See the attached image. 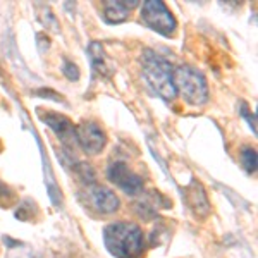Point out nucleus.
<instances>
[{
  "instance_id": "nucleus-1",
  "label": "nucleus",
  "mask_w": 258,
  "mask_h": 258,
  "mask_svg": "<svg viewBox=\"0 0 258 258\" xmlns=\"http://www.w3.org/2000/svg\"><path fill=\"white\" fill-rule=\"evenodd\" d=\"M107 249L117 258H140L145 249L141 229L133 222H114L103 231Z\"/></svg>"
},
{
  "instance_id": "nucleus-2",
  "label": "nucleus",
  "mask_w": 258,
  "mask_h": 258,
  "mask_svg": "<svg viewBox=\"0 0 258 258\" xmlns=\"http://www.w3.org/2000/svg\"><path fill=\"white\" fill-rule=\"evenodd\" d=\"M141 64H143L145 78H147L148 85L155 90V93H159L164 100L176 98L177 93L172 81L174 71L169 60H165L164 57L155 53L153 50H145Z\"/></svg>"
},
{
  "instance_id": "nucleus-3",
  "label": "nucleus",
  "mask_w": 258,
  "mask_h": 258,
  "mask_svg": "<svg viewBox=\"0 0 258 258\" xmlns=\"http://www.w3.org/2000/svg\"><path fill=\"white\" fill-rule=\"evenodd\" d=\"M176 93L191 105H203L209 102V85L200 71L191 66H181L172 73Z\"/></svg>"
},
{
  "instance_id": "nucleus-4",
  "label": "nucleus",
  "mask_w": 258,
  "mask_h": 258,
  "mask_svg": "<svg viewBox=\"0 0 258 258\" xmlns=\"http://www.w3.org/2000/svg\"><path fill=\"white\" fill-rule=\"evenodd\" d=\"M141 19L145 21L147 26L160 33V35H172L174 30L177 28L172 12L165 7L164 2H159V0H148V2L143 4Z\"/></svg>"
},
{
  "instance_id": "nucleus-5",
  "label": "nucleus",
  "mask_w": 258,
  "mask_h": 258,
  "mask_svg": "<svg viewBox=\"0 0 258 258\" xmlns=\"http://www.w3.org/2000/svg\"><path fill=\"white\" fill-rule=\"evenodd\" d=\"M107 177L115 186H119L124 193L131 195V197L140 195L141 189H143V179H141V176L133 172L124 162H114V164H110L109 169H107Z\"/></svg>"
},
{
  "instance_id": "nucleus-6",
  "label": "nucleus",
  "mask_w": 258,
  "mask_h": 258,
  "mask_svg": "<svg viewBox=\"0 0 258 258\" xmlns=\"http://www.w3.org/2000/svg\"><path fill=\"white\" fill-rule=\"evenodd\" d=\"M76 143L88 155H97L107 145V136L98 124L83 122L76 127Z\"/></svg>"
},
{
  "instance_id": "nucleus-7",
  "label": "nucleus",
  "mask_w": 258,
  "mask_h": 258,
  "mask_svg": "<svg viewBox=\"0 0 258 258\" xmlns=\"http://www.w3.org/2000/svg\"><path fill=\"white\" fill-rule=\"evenodd\" d=\"M86 200H88V205L93 210H97L98 214H114L119 210L120 200L117 195L112 189L105 188V186L91 184L88 191H86Z\"/></svg>"
},
{
  "instance_id": "nucleus-8",
  "label": "nucleus",
  "mask_w": 258,
  "mask_h": 258,
  "mask_svg": "<svg viewBox=\"0 0 258 258\" xmlns=\"http://www.w3.org/2000/svg\"><path fill=\"white\" fill-rule=\"evenodd\" d=\"M40 119L41 122H45L47 126L55 133L57 138H60V141L68 147H73L76 143V127L73 126V122L62 114L52 110H45V114L40 110Z\"/></svg>"
},
{
  "instance_id": "nucleus-9",
  "label": "nucleus",
  "mask_w": 258,
  "mask_h": 258,
  "mask_svg": "<svg viewBox=\"0 0 258 258\" xmlns=\"http://www.w3.org/2000/svg\"><path fill=\"white\" fill-rule=\"evenodd\" d=\"M182 193H184V200H186L188 209L193 212L197 217L205 219L207 215L210 214L212 207H210L209 197H207V191L202 186V182L191 181L189 184L182 189Z\"/></svg>"
},
{
  "instance_id": "nucleus-10",
  "label": "nucleus",
  "mask_w": 258,
  "mask_h": 258,
  "mask_svg": "<svg viewBox=\"0 0 258 258\" xmlns=\"http://www.w3.org/2000/svg\"><path fill=\"white\" fill-rule=\"evenodd\" d=\"M138 7V0H131V2H124V0H109L103 6V16H105L107 23L117 24L127 19V14L131 9Z\"/></svg>"
},
{
  "instance_id": "nucleus-11",
  "label": "nucleus",
  "mask_w": 258,
  "mask_h": 258,
  "mask_svg": "<svg viewBox=\"0 0 258 258\" xmlns=\"http://www.w3.org/2000/svg\"><path fill=\"white\" fill-rule=\"evenodd\" d=\"M88 53H90L91 68H93L95 73L100 74V76H105V78H109L114 74V66H112V62L109 60L107 53L103 52L102 43L93 41V43L88 47Z\"/></svg>"
},
{
  "instance_id": "nucleus-12",
  "label": "nucleus",
  "mask_w": 258,
  "mask_h": 258,
  "mask_svg": "<svg viewBox=\"0 0 258 258\" xmlns=\"http://www.w3.org/2000/svg\"><path fill=\"white\" fill-rule=\"evenodd\" d=\"M241 162H243V167L248 172H255L256 170V152L255 148H243L241 150Z\"/></svg>"
},
{
  "instance_id": "nucleus-13",
  "label": "nucleus",
  "mask_w": 258,
  "mask_h": 258,
  "mask_svg": "<svg viewBox=\"0 0 258 258\" xmlns=\"http://www.w3.org/2000/svg\"><path fill=\"white\" fill-rule=\"evenodd\" d=\"M74 170H76V174L81 177L83 182H86V184H95V172L93 169L90 167L88 164H83V162H78L76 165H74Z\"/></svg>"
},
{
  "instance_id": "nucleus-14",
  "label": "nucleus",
  "mask_w": 258,
  "mask_h": 258,
  "mask_svg": "<svg viewBox=\"0 0 258 258\" xmlns=\"http://www.w3.org/2000/svg\"><path fill=\"white\" fill-rule=\"evenodd\" d=\"M62 71H64V76L68 78V80H71V81L80 80V69H78V66L73 64V62L64 60V68H62Z\"/></svg>"
},
{
  "instance_id": "nucleus-15",
  "label": "nucleus",
  "mask_w": 258,
  "mask_h": 258,
  "mask_svg": "<svg viewBox=\"0 0 258 258\" xmlns=\"http://www.w3.org/2000/svg\"><path fill=\"white\" fill-rule=\"evenodd\" d=\"M7 193H9V189H7L6 186L2 184V182H0V198H4V197H9V195H7Z\"/></svg>"
}]
</instances>
